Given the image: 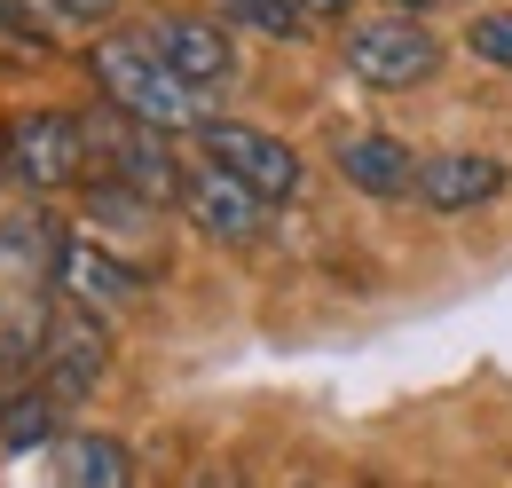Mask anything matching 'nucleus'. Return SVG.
Segmentation results:
<instances>
[{
  "instance_id": "nucleus-1",
  "label": "nucleus",
  "mask_w": 512,
  "mask_h": 488,
  "mask_svg": "<svg viewBox=\"0 0 512 488\" xmlns=\"http://www.w3.org/2000/svg\"><path fill=\"white\" fill-rule=\"evenodd\" d=\"M87 79H95V95H103L111 111L158 126V134H197V126H205V95H197L142 32H95V40H87Z\"/></svg>"
},
{
  "instance_id": "nucleus-2",
  "label": "nucleus",
  "mask_w": 512,
  "mask_h": 488,
  "mask_svg": "<svg viewBox=\"0 0 512 488\" xmlns=\"http://www.w3.org/2000/svg\"><path fill=\"white\" fill-rule=\"evenodd\" d=\"M87 166H95V150H87V111L32 103V111H16V119L0 126V182L32 189V197L79 189Z\"/></svg>"
},
{
  "instance_id": "nucleus-3",
  "label": "nucleus",
  "mask_w": 512,
  "mask_h": 488,
  "mask_svg": "<svg viewBox=\"0 0 512 488\" xmlns=\"http://www.w3.org/2000/svg\"><path fill=\"white\" fill-rule=\"evenodd\" d=\"M442 32L426 24V16H355V24H339V63L363 79V87H379V95H402V87H426L434 71H442Z\"/></svg>"
},
{
  "instance_id": "nucleus-4",
  "label": "nucleus",
  "mask_w": 512,
  "mask_h": 488,
  "mask_svg": "<svg viewBox=\"0 0 512 488\" xmlns=\"http://www.w3.org/2000/svg\"><path fill=\"white\" fill-rule=\"evenodd\" d=\"M87 150H95V182H119L134 197H150V205H182L190 166L174 158V134H158V126L103 103V111H87Z\"/></svg>"
},
{
  "instance_id": "nucleus-5",
  "label": "nucleus",
  "mask_w": 512,
  "mask_h": 488,
  "mask_svg": "<svg viewBox=\"0 0 512 488\" xmlns=\"http://www.w3.org/2000/svg\"><path fill=\"white\" fill-rule=\"evenodd\" d=\"M197 150H205V166H221V174H237V182L268 197V205H292L300 189H308V166H300V150L284 142V134H260L245 119H205L190 134Z\"/></svg>"
},
{
  "instance_id": "nucleus-6",
  "label": "nucleus",
  "mask_w": 512,
  "mask_h": 488,
  "mask_svg": "<svg viewBox=\"0 0 512 488\" xmlns=\"http://www.w3.org/2000/svg\"><path fill=\"white\" fill-rule=\"evenodd\" d=\"M142 40H150L158 56L174 63V71L190 79L205 103H213L221 87H237V71H245V56H237V32H229V16H205V8H158V16L142 24Z\"/></svg>"
},
{
  "instance_id": "nucleus-7",
  "label": "nucleus",
  "mask_w": 512,
  "mask_h": 488,
  "mask_svg": "<svg viewBox=\"0 0 512 488\" xmlns=\"http://www.w3.org/2000/svg\"><path fill=\"white\" fill-rule=\"evenodd\" d=\"M32 370H40V386H48L56 402H79V394H95V386H103V370H111V339H103V323H95L87 307H64V315H48Z\"/></svg>"
},
{
  "instance_id": "nucleus-8",
  "label": "nucleus",
  "mask_w": 512,
  "mask_h": 488,
  "mask_svg": "<svg viewBox=\"0 0 512 488\" xmlns=\"http://www.w3.org/2000/svg\"><path fill=\"white\" fill-rule=\"evenodd\" d=\"M174 213L190 221L197 237H213V244H253L260 221H268V197H253V189L237 182V174H221V166H190Z\"/></svg>"
},
{
  "instance_id": "nucleus-9",
  "label": "nucleus",
  "mask_w": 512,
  "mask_h": 488,
  "mask_svg": "<svg viewBox=\"0 0 512 488\" xmlns=\"http://www.w3.org/2000/svg\"><path fill=\"white\" fill-rule=\"evenodd\" d=\"M56 292H64L71 307H87V315H103V307H134L142 292H150V276L134 268L127 252H111V244L71 237L64 244V268H56Z\"/></svg>"
},
{
  "instance_id": "nucleus-10",
  "label": "nucleus",
  "mask_w": 512,
  "mask_h": 488,
  "mask_svg": "<svg viewBox=\"0 0 512 488\" xmlns=\"http://www.w3.org/2000/svg\"><path fill=\"white\" fill-rule=\"evenodd\" d=\"M331 166H339V182L355 189V197H379V205L418 197V174H426V158L410 142H394V134H339Z\"/></svg>"
},
{
  "instance_id": "nucleus-11",
  "label": "nucleus",
  "mask_w": 512,
  "mask_h": 488,
  "mask_svg": "<svg viewBox=\"0 0 512 488\" xmlns=\"http://www.w3.org/2000/svg\"><path fill=\"white\" fill-rule=\"evenodd\" d=\"M505 189V158H489V150H442V158H426V174H418V197L434 205V213H473V205H489Z\"/></svg>"
},
{
  "instance_id": "nucleus-12",
  "label": "nucleus",
  "mask_w": 512,
  "mask_h": 488,
  "mask_svg": "<svg viewBox=\"0 0 512 488\" xmlns=\"http://www.w3.org/2000/svg\"><path fill=\"white\" fill-rule=\"evenodd\" d=\"M56 465H64V488H134L127 449H119L111 433H64Z\"/></svg>"
},
{
  "instance_id": "nucleus-13",
  "label": "nucleus",
  "mask_w": 512,
  "mask_h": 488,
  "mask_svg": "<svg viewBox=\"0 0 512 488\" xmlns=\"http://www.w3.org/2000/svg\"><path fill=\"white\" fill-rule=\"evenodd\" d=\"M56 394L48 386H24V394H8L0 402V449H40V441H56Z\"/></svg>"
},
{
  "instance_id": "nucleus-14",
  "label": "nucleus",
  "mask_w": 512,
  "mask_h": 488,
  "mask_svg": "<svg viewBox=\"0 0 512 488\" xmlns=\"http://www.w3.org/2000/svg\"><path fill=\"white\" fill-rule=\"evenodd\" d=\"M221 16L245 24V32H260V40H300V32H316L292 0H221Z\"/></svg>"
},
{
  "instance_id": "nucleus-15",
  "label": "nucleus",
  "mask_w": 512,
  "mask_h": 488,
  "mask_svg": "<svg viewBox=\"0 0 512 488\" xmlns=\"http://www.w3.org/2000/svg\"><path fill=\"white\" fill-rule=\"evenodd\" d=\"M473 63H489V71H512V8H481L473 24H465V40H457Z\"/></svg>"
},
{
  "instance_id": "nucleus-16",
  "label": "nucleus",
  "mask_w": 512,
  "mask_h": 488,
  "mask_svg": "<svg viewBox=\"0 0 512 488\" xmlns=\"http://www.w3.org/2000/svg\"><path fill=\"white\" fill-rule=\"evenodd\" d=\"M56 8H64V24H79V32H95V24L119 16V0H56Z\"/></svg>"
},
{
  "instance_id": "nucleus-17",
  "label": "nucleus",
  "mask_w": 512,
  "mask_h": 488,
  "mask_svg": "<svg viewBox=\"0 0 512 488\" xmlns=\"http://www.w3.org/2000/svg\"><path fill=\"white\" fill-rule=\"evenodd\" d=\"M308 24H355V0H292Z\"/></svg>"
},
{
  "instance_id": "nucleus-18",
  "label": "nucleus",
  "mask_w": 512,
  "mask_h": 488,
  "mask_svg": "<svg viewBox=\"0 0 512 488\" xmlns=\"http://www.w3.org/2000/svg\"><path fill=\"white\" fill-rule=\"evenodd\" d=\"M379 8H394V16H426L434 0H379Z\"/></svg>"
}]
</instances>
